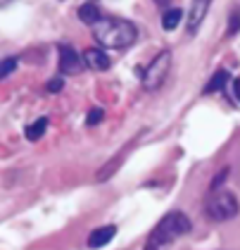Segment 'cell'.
<instances>
[{
    "instance_id": "6da1fadb",
    "label": "cell",
    "mask_w": 240,
    "mask_h": 250,
    "mask_svg": "<svg viewBox=\"0 0 240 250\" xmlns=\"http://www.w3.org/2000/svg\"><path fill=\"white\" fill-rule=\"evenodd\" d=\"M190 229H193V222L188 219L185 212H181V210L166 212L164 217L157 222V227L150 231L143 250H169L176 243V238L190 233Z\"/></svg>"
},
{
    "instance_id": "7a4b0ae2",
    "label": "cell",
    "mask_w": 240,
    "mask_h": 250,
    "mask_svg": "<svg viewBox=\"0 0 240 250\" xmlns=\"http://www.w3.org/2000/svg\"><path fill=\"white\" fill-rule=\"evenodd\" d=\"M93 36L102 48L110 50H124L131 48L138 41V29L136 24L121 17H105L102 21H98L93 26Z\"/></svg>"
},
{
    "instance_id": "3957f363",
    "label": "cell",
    "mask_w": 240,
    "mask_h": 250,
    "mask_svg": "<svg viewBox=\"0 0 240 250\" xmlns=\"http://www.w3.org/2000/svg\"><path fill=\"white\" fill-rule=\"evenodd\" d=\"M240 212V203L236 198V193L219 188V191H212L207 203H204V214L212 219V222H228L233 219Z\"/></svg>"
},
{
    "instance_id": "277c9868",
    "label": "cell",
    "mask_w": 240,
    "mask_h": 250,
    "mask_svg": "<svg viewBox=\"0 0 240 250\" xmlns=\"http://www.w3.org/2000/svg\"><path fill=\"white\" fill-rule=\"evenodd\" d=\"M169 69H171V50H160L143 72V86L148 91L162 88V83L169 77Z\"/></svg>"
},
{
    "instance_id": "5b68a950",
    "label": "cell",
    "mask_w": 240,
    "mask_h": 250,
    "mask_svg": "<svg viewBox=\"0 0 240 250\" xmlns=\"http://www.w3.org/2000/svg\"><path fill=\"white\" fill-rule=\"evenodd\" d=\"M209 7H212V0H193L190 2V10L185 12V29H188L190 36L198 34V29H200V24L207 17Z\"/></svg>"
},
{
    "instance_id": "8992f818",
    "label": "cell",
    "mask_w": 240,
    "mask_h": 250,
    "mask_svg": "<svg viewBox=\"0 0 240 250\" xmlns=\"http://www.w3.org/2000/svg\"><path fill=\"white\" fill-rule=\"evenodd\" d=\"M83 62L93 72H105V69H110V64H112L110 55L102 48H86L83 50Z\"/></svg>"
},
{
    "instance_id": "52a82bcc",
    "label": "cell",
    "mask_w": 240,
    "mask_h": 250,
    "mask_svg": "<svg viewBox=\"0 0 240 250\" xmlns=\"http://www.w3.org/2000/svg\"><path fill=\"white\" fill-rule=\"evenodd\" d=\"M81 60L76 55L74 48H69V45H60V62H57V67H60V72L62 74H74L81 69Z\"/></svg>"
},
{
    "instance_id": "ba28073f",
    "label": "cell",
    "mask_w": 240,
    "mask_h": 250,
    "mask_svg": "<svg viewBox=\"0 0 240 250\" xmlns=\"http://www.w3.org/2000/svg\"><path fill=\"white\" fill-rule=\"evenodd\" d=\"M114 236H117V227L114 224H110V227H98V229H93L88 233V248H93V250L105 248Z\"/></svg>"
},
{
    "instance_id": "9c48e42d",
    "label": "cell",
    "mask_w": 240,
    "mask_h": 250,
    "mask_svg": "<svg viewBox=\"0 0 240 250\" xmlns=\"http://www.w3.org/2000/svg\"><path fill=\"white\" fill-rule=\"evenodd\" d=\"M79 20L83 21V24H88V26H95L98 21L105 20V15H102V10H100L98 5L86 2V5H81V7H79Z\"/></svg>"
},
{
    "instance_id": "30bf717a",
    "label": "cell",
    "mask_w": 240,
    "mask_h": 250,
    "mask_svg": "<svg viewBox=\"0 0 240 250\" xmlns=\"http://www.w3.org/2000/svg\"><path fill=\"white\" fill-rule=\"evenodd\" d=\"M231 81V72L228 69H217L214 72V77L207 81V86L202 88V93H217V91H221V88H226V83Z\"/></svg>"
},
{
    "instance_id": "8fae6325",
    "label": "cell",
    "mask_w": 240,
    "mask_h": 250,
    "mask_svg": "<svg viewBox=\"0 0 240 250\" xmlns=\"http://www.w3.org/2000/svg\"><path fill=\"white\" fill-rule=\"evenodd\" d=\"M45 131H48V117H38L36 122H31L24 129V136H26V141H38V138H43Z\"/></svg>"
},
{
    "instance_id": "7c38bea8",
    "label": "cell",
    "mask_w": 240,
    "mask_h": 250,
    "mask_svg": "<svg viewBox=\"0 0 240 250\" xmlns=\"http://www.w3.org/2000/svg\"><path fill=\"white\" fill-rule=\"evenodd\" d=\"M181 20H183V10L169 7V10H164V15H162V29L164 31H174L181 24Z\"/></svg>"
},
{
    "instance_id": "4fadbf2b",
    "label": "cell",
    "mask_w": 240,
    "mask_h": 250,
    "mask_svg": "<svg viewBox=\"0 0 240 250\" xmlns=\"http://www.w3.org/2000/svg\"><path fill=\"white\" fill-rule=\"evenodd\" d=\"M15 69H17V58H5L2 60V64H0V77L7 79Z\"/></svg>"
},
{
    "instance_id": "5bb4252c",
    "label": "cell",
    "mask_w": 240,
    "mask_h": 250,
    "mask_svg": "<svg viewBox=\"0 0 240 250\" xmlns=\"http://www.w3.org/2000/svg\"><path fill=\"white\" fill-rule=\"evenodd\" d=\"M102 117H105L102 107H93L91 112H88V117H86V124H88V126H98V124L102 122Z\"/></svg>"
},
{
    "instance_id": "9a60e30c",
    "label": "cell",
    "mask_w": 240,
    "mask_h": 250,
    "mask_svg": "<svg viewBox=\"0 0 240 250\" xmlns=\"http://www.w3.org/2000/svg\"><path fill=\"white\" fill-rule=\"evenodd\" d=\"M238 31H240V10H233L231 17H228V34L236 36Z\"/></svg>"
},
{
    "instance_id": "2e32d148",
    "label": "cell",
    "mask_w": 240,
    "mask_h": 250,
    "mask_svg": "<svg viewBox=\"0 0 240 250\" xmlns=\"http://www.w3.org/2000/svg\"><path fill=\"white\" fill-rule=\"evenodd\" d=\"M62 86H64V79H62V77L50 79V81L45 83V88H48V93H60V91H62Z\"/></svg>"
},
{
    "instance_id": "e0dca14e",
    "label": "cell",
    "mask_w": 240,
    "mask_h": 250,
    "mask_svg": "<svg viewBox=\"0 0 240 250\" xmlns=\"http://www.w3.org/2000/svg\"><path fill=\"white\" fill-rule=\"evenodd\" d=\"M226 174H228V169H223V172H219L217 176H214V181H212V186H209V193L219 191V188H221V181L226 179Z\"/></svg>"
},
{
    "instance_id": "ac0fdd59",
    "label": "cell",
    "mask_w": 240,
    "mask_h": 250,
    "mask_svg": "<svg viewBox=\"0 0 240 250\" xmlns=\"http://www.w3.org/2000/svg\"><path fill=\"white\" fill-rule=\"evenodd\" d=\"M155 2H157L160 7H166V5H169V0H155Z\"/></svg>"
}]
</instances>
